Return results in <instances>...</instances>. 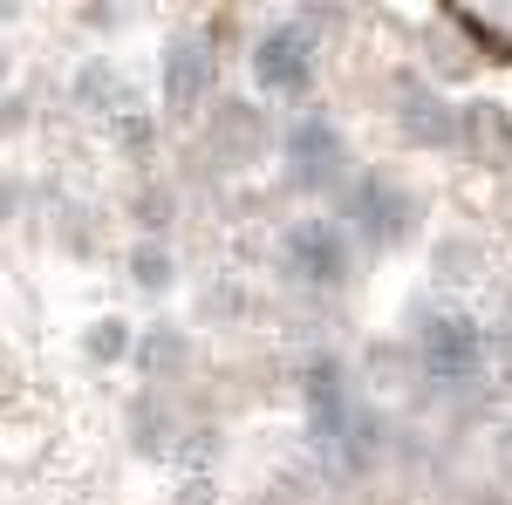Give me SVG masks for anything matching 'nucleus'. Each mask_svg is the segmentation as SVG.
Segmentation results:
<instances>
[{
	"mask_svg": "<svg viewBox=\"0 0 512 505\" xmlns=\"http://www.w3.org/2000/svg\"><path fill=\"white\" fill-rule=\"evenodd\" d=\"M342 226H349V239H362V246L396 253L403 239L424 226V198L410 192L396 171H355L349 185H342Z\"/></svg>",
	"mask_w": 512,
	"mask_h": 505,
	"instance_id": "1",
	"label": "nucleus"
},
{
	"mask_svg": "<svg viewBox=\"0 0 512 505\" xmlns=\"http://www.w3.org/2000/svg\"><path fill=\"white\" fill-rule=\"evenodd\" d=\"M410 362H417V376L444 396H458V389L485 383V328L465 321V314H417V328H410Z\"/></svg>",
	"mask_w": 512,
	"mask_h": 505,
	"instance_id": "2",
	"label": "nucleus"
},
{
	"mask_svg": "<svg viewBox=\"0 0 512 505\" xmlns=\"http://www.w3.org/2000/svg\"><path fill=\"white\" fill-rule=\"evenodd\" d=\"M280 273L301 294H349L355 287V239L342 219H294L280 233Z\"/></svg>",
	"mask_w": 512,
	"mask_h": 505,
	"instance_id": "3",
	"label": "nucleus"
},
{
	"mask_svg": "<svg viewBox=\"0 0 512 505\" xmlns=\"http://www.w3.org/2000/svg\"><path fill=\"white\" fill-rule=\"evenodd\" d=\"M246 69H253V89L274 96V103H301L315 96V76H321V48L301 21H280L267 35L246 48Z\"/></svg>",
	"mask_w": 512,
	"mask_h": 505,
	"instance_id": "4",
	"label": "nucleus"
},
{
	"mask_svg": "<svg viewBox=\"0 0 512 505\" xmlns=\"http://www.w3.org/2000/svg\"><path fill=\"white\" fill-rule=\"evenodd\" d=\"M280 164H287V185L301 192H342L355 178V157H349V137L335 130L328 117H294L287 137H280Z\"/></svg>",
	"mask_w": 512,
	"mask_h": 505,
	"instance_id": "5",
	"label": "nucleus"
},
{
	"mask_svg": "<svg viewBox=\"0 0 512 505\" xmlns=\"http://www.w3.org/2000/svg\"><path fill=\"white\" fill-rule=\"evenodd\" d=\"M301 403H308V430H315V444L342 458V444L355 437V424H362V410H355L349 369H342L335 355H315V362L301 369Z\"/></svg>",
	"mask_w": 512,
	"mask_h": 505,
	"instance_id": "6",
	"label": "nucleus"
},
{
	"mask_svg": "<svg viewBox=\"0 0 512 505\" xmlns=\"http://www.w3.org/2000/svg\"><path fill=\"white\" fill-rule=\"evenodd\" d=\"M158 96H164V117L192 123L219 103V62L198 35H178L164 48V69H158Z\"/></svg>",
	"mask_w": 512,
	"mask_h": 505,
	"instance_id": "7",
	"label": "nucleus"
},
{
	"mask_svg": "<svg viewBox=\"0 0 512 505\" xmlns=\"http://www.w3.org/2000/svg\"><path fill=\"white\" fill-rule=\"evenodd\" d=\"M396 130H403V144H417V151H458V103L437 89L431 76H396Z\"/></svg>",
	"mask_w": 512,
	"mask_h": 505,
	"instance_id": "8",
	"label": "nucleus"
},
{
	"mask_svg": "<svg viewBox=\"0 0 512 505\" xmlns=\"http://www.w3.org/2000/svg\"><path fill=\"white\" fill-rule=\"evenodd\" d=\"M458 151L485 171H512V110L499 96H465L458 103Z\"/></svg>",
	"mask_w": 512,
	"mask_h": 505,
	"instance_id": "9",
	"label": "nucleus"
},
{
	"mask_svg": "<svg viewBox=\"0 0 512 505\" xmlns=\"http://www.w3.org/2000/svg\"><path fill=\"white\" fill-rule=\"evenodd\" d=\"M205 144H212L219 164H253V157H267V117H260V103L219 96V103H212V123H205Z\"/></svg>",
	"mask_w": 512,
	"mask_h": 505,
	"instance_id": "10",
	"label": "nucleus"
},
{
	"mask_svg": "<svg viewBox=\"0 0 512 505\" xmlns=\"http://www.w3.org/2000/svg\"><path fill=\"white\" fill-rule=\"evenodd\" d=\"M69 96H76L89 117H110V123H123V117H137V82L123 76L110 55H96V62H82L76 69V82H69Z\"/></svg>",
	"mask_w": 512,
	"mask_h": 505,
	"instance_id": "11",
	"label": "nucleus"
},
{
	"mask_svg": "<svg viewBox=\"0 0 512 505\" xmlns=\"http://www.w3.org/2000/svg\"><path fill=\"white\" fill-rule=\"evenodd\" d=\"M137 362H144L151 383H178L192 369V342L178 328H151V335H137Z\"/></svg>",
	"mask_w": 512,
	"mask_h": 505,
	"instance_id": "12",
	"label": "nucleus"
},
{
	"mask_svg": "<svg viewBox=\"0 0 512 505\" xmlns=\"http://www.w3.org/2000/svg\"><path fill=\"white\" fill-rule=\"evenodd\" d=\"M82 355H89V362H123V355H137V328L117 321V314H103V321H89Z\"/></svg>",
	"mask_w": 512,
	"mask_h": 505,
	"instance_id": "13",
	"label": "nucleus"
},
{
	"mask_svg": "<svg viewBox=\"0 0 512 505\" xmlns=\"http://www.w3.org/2000/svg\"><path fill=\"white\" fill-rule=\"evenodd\" d=\"M130 280H137L144 294H164V287L178 280V267H171V246H164V239H137V246H130Z\"/></svg>",
	"mask_w": 512,
	"mask_h": 505,
	"instance_id": "14",
	"label": "nucleus"
},
{
	"mask_svg": "<svg viewBox=\"0 0 512 505\" xmlns=\"http://www.w3.org/2000/svg\"><path fill=\"white\" fill-rule=\"evenodd\" d=\"M137 226H144V239H164L158 226H171V192L144 185V192H137Z\"/></svg>",
	"mask_w": 512,
	"mask_h": 505,
	"instance_id": "15",
	"label": "nucleus"
},
{
	"mask_svg": "<svg viewBox=\"0 0 512 505\" xmlns=\"http://www.w3.org/2000/svg\"><path fill=\"white\" fill-rule=\"evenodd\" d=\"M485 369L512 389V342H485Z\"/></svg>",
	"mask_w": 512,
	"mask_h": 505,
	"instance_id": "16",
	"label": "nucleus"
}]
</instances>
